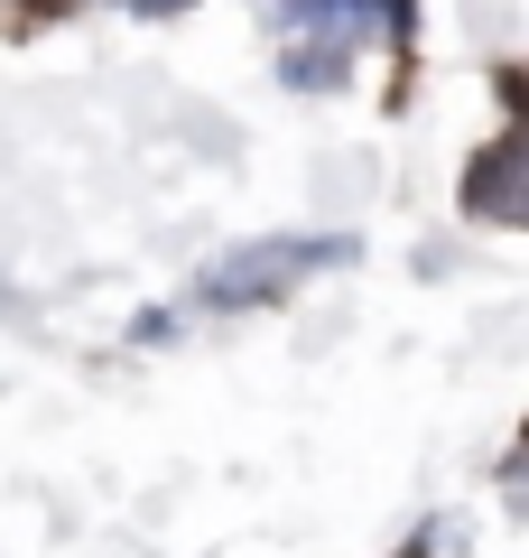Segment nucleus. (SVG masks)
I'll return each instance as SVG.
<instances>
[{
	"instance_id": "1",
	"label": "nucleus",
	"mask_w": 529,
	"mask_h": 558,
	"mask_svg": "<svg viewBox=\"0 0 529 558\" xmlns=\"http://www.w3.org/2000/svg\"><path fill=\"white\" fill-rule=\"evenodd\" d=\"M353 242H251V252H233L223 270H205V307H260L279 299L297 270H316V260H344Z\"/></svg>"
},
{
	"instance_id": "2",
	"label": "nucleus",
	"mask_w": 529,
	"mask_h": 558,
	"mask_svg": "<svg viewBox=\"0 0 529 558\" xmlns=\"http://www.w3.org/2000/svg\"><path fill=\"white\" fill-rule=\"evenodd\" d=\"M510 178H520V140H502V149H483V159H473V215H520V186H510Z\"/></svg>"
},
{
	"instance_id": "3",
	"label": "nucleus",
	"mask_w": 529,
	"mask_h": 558,
	"mask_svg": "<svg viewBox=\"0 0 529 558\" xmlns=\"http://www.w3.org/2000/svg\"><path fill=\"white\" fill-rule=\"evenodd\" d=\"M131 10H196V0H131Z\"/></svg>"
},
{
	"instance_id": "4",
	"label": "nucleus",
	"mask_w": 529,
	"mask_h": 558,
	"mask_svg": "<svg viewBox=\"0 0 529 558\" xmlns=\"http://www.w3.org/2000/svg\"><path fill=\"white\" fill-rule=\"evenodd\" d=\"M428 549H436V539H418V549H399V558H428Z\"/></svg>"
},
{
	"instance_id": "5",
	"label": "nucleus",
	"mask_w": 529,
	"mask_h": 558,
	"mask_svg": "<svg viewBox=\"0 0 529 558\" xmlns=\"http://www.w3.org/2000/svg\"><path fill=\"white\" fill-rule=\"evenodd\" d=\"M47 10H75V0H47Z\"/></svg>"
}]
</instances>
